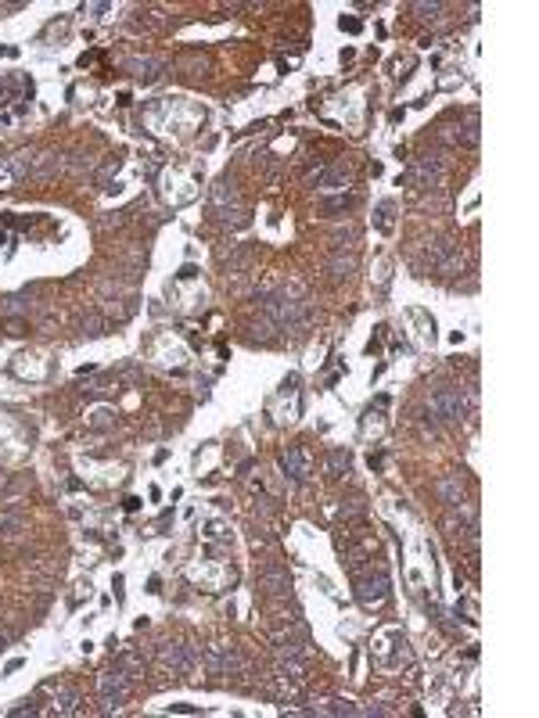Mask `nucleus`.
Wrapping results in <instances>:
<instances>
[{
    "instance_id": "nucleus-18",
    "label": "nucleus",
    "mask_w": 539,
    "mask_h": 718,
    "mask_svg": "<svg viewBox=\"0 0 539 718\" xmlns=\"http://www.w3.org/2000/svg\"><path fill=\"white\" fill-rule=\"evenodd\" d=\"M105 327H108V324H105V317H98V313H83V317H79V331H83L86 338H101Z\"/></svg>"
},
{
    "instance_id": "nucleus-10",
    "label": "nucleus",
    "mask_w": 539,
    "mask_h": 718,
    "mask_svg": "<svg viewBox=\"0 0 539 718\" xmlns=\"http://www.w3.org/2000/svg\"><path fill=\"white\" fill-rule=\"evenodd\" d=\"M316 187H320V191H345V187H349V173L342 166L320 169V173H316Z\"/></svg>"
},
{
    "instance_id": "nucleus-20",
    "label": "nucleus",
    "mask_w": 539,
    "mask_h": 718,
    "mask_svg": "<svg viewBox=\"0 0 539 718\" xmlns=\"http://www.w3.org/2000/svg\"><path fill=\"white\" fill-rule=\"evenodd\" d=\"M392 212H396V201H382V205H377V227H382V230H392Z\"/></svg>"
},
{
    "instance_id": "nucleus-15",
    "label": "nucleus",
    "mask_w": 539,
    "mask_h": 718,
    "mask_svg": "<svg viewBox=\"0 0 539 718\" xmlns=\"http://www.w3.org/2000/svg\"><path fill=\"white\" fill-rule=\"evenodd\" d=\"M277 675H280V679H295V682H302V679H306V665H302V658H277Z\"/></svg>"
},
{
    "instance_id": "nucleus-12",
    "label": "nucleus",
    "mask_w": 539,
    "mask_h": 718,
    "mask_svg": "<svg viewBox=\"0 0 539 718\" xmlns=\"http://www.w3.org/2000/svg\"><path fill=\"white\" fill-rule=\"evenodd\" d=\"M353 270H356V259H353V255H335V259L327 262V273H331L335 284L349 280V277H353Z\"/></svg>"
},
{
    "instance_id": "nucleus-14",
    "label": "nucleus",
    "mask_w": 539,
    "mask_h": 718,
    "mask_svg": "<svg viewBox=\"0 0 539 718\" xmlns=\"http://www.w3.org/2000/svg\"><path fill=\"white\" fill-rule=\"evenodd\" d=\"M0 313H4V317H11V320H22V317H29V313H33V302H25L22 295H11V298H4V302H0Z\"/></svg>"
},
{
    "instance_id": "nucleus-6",
    "label": "nucleus",
    "mask_w": 539,
    "mask_h": 718,
    "mask_svg": "<svg viewBox=\"0 0 539 718\" xmlns=\"http://www.w3.org/2000/svg\"><path fill=\"white\" fill-rule=\"evenodd\" d=\"M431 262H435V273L439 277H457L460 270H464V252L460 248H453V244H446V241H439L435 244V252H431Z\"/></svg>"
},
{
    "instance_id": "nucleus-1",
    "label": "nucleus",
    "mask_w": 539,
    "mask_h": 718,
    "mask_svg": "<svg viewBox=\"0 0 539 718\" xmlns=\"http://www.w3.org/2000/svg\"><path fill=\"white\" fill-rule=\"evenodd\" d=\"M212 215H216V223H223V227H245L248 223V212H245V205H241V198H238V191H234V183H216L212 187Z\"/></svg>"
},
{
    "instance_id": "nucleus-17",
    "label": "nucleus",
    "mask_w": 539,
    "mask_h": 718,
    "mask_svg": "<svg viewBox=\"0 0 539 718\" xmlns=\"http://www.w3.org/2000/svg\"><path fill=\"white\" fill-rule=\"evenodd\" d=\"M126 69H130L137 79H155L158 76V61L155 58H130V61H126Z\"/></svg>"
},
{
    "instance_id": "nucleus-2",
    "label": "nucleus",
    "mask_w": 539,
    "mask_h": 718,
    "mask_svg": "<svg viewBox=\"0 0 539 718\" xmlns=\"http://www.w3.org/2000/svg\"><path fill=\"white\" fill-rule=\"evenodd\" d=\"M98 697H101V707L112 711V707H122L126 697H130V675L122 668H105L98 675Z\"/></svg>"
},
{
    "instance_id": "nucleus-4",
    "label": "nucleus",
    "mask_w": 539,
    "mask_h": 718,
    "mask_svg": "<svg viewBox=\"0 0 539 718\" xmlns=\"http://www.w3.org/2000/svg\"><path fill=\"white\" fill-rule=\"evenodd\" d=\"M439 176H442L439 154H424V159H417L414 166L406 169V183H410V187H417V191H428V187H435Z\"/></svg>"
},
{
    "instance_id": "nucleus-7",
    "label": "nucleus",
    "mask_w": 539,
    "mask_h": 718,
    "mask_svg": "<svg viewBox=\"0 0 539 718\" xmlns=\"http://www.w3.org/2000/svg\"><path fill=\"white\" fill-rule=\"evenodd\" d=\"M280 463H284V471H288V478L292 481H306L309 478V460H306V453L299 449V446H288L284 449V456H280Z\"/></svg>"
},
{
    "instance_id": "nucleus-5",
    "label": "nucleus",
    "mask_w": 539,
    "mask_h": 718,
    "mask_svg": "<svg viewBox=\"0 0 539 718\" xmlns=\"http://www.w3.org/2000/svg\"><path fill=\"white\" fill-rule=\"evenodd\" d=\"M356 600L363 604V607H382L385 600H389V578L377 571V575H370V578H360L356 582Z\"/></svg>"
},
{
    "instance_id": "nucleus-19",
    "label": "nucleus",
    "mask_w": 539,
    "mask_h": 718,
    "mask_svg": "<svg viewBox=\"0 0 539 718\" xmlns=\"http://www.w3.org/2000/svg\"><path fill=\"white\" fill-rule=\"evenodd\" d=\"M18 180H22V176L15 173V162H11V159L0 162V191H11V187H15Z\"/></svg>"
},
{
    "instance_id": "nucleus-22",
    "label": "nucleus",
    "mask_w": 539,
    "mask_h": 718,
    "mask_svg": "<svg viewBox=\"0 0 539 718\" xmlns=\"http://www.w3.org/2000/svg\"><path fill=\"white\" fill-rule=\"evenodd\" d=\"M414 11H417L421 18H439L446 8H442V4H414Z\"/></svg>"
},
{
    "instance_id": "nucleus-9",
    "label": "nucleus",
    "mask_w": 539,
    "mask_h": 718,
    "mask_svg": "<svg viewBox=\"0 0 539 718\" xmlns=\"http://www.w3.org/2000/svg\"><path fill=\"white\" fill-rule=\"evenodd\" d=\"M435 492H439V499H442L446 507L464 503V481H460V474H446V478H439Z\"/></svg>"
},
{
    "instance_id": "nucleus-21",
    "label": "nucleus",
    "mask_w": 539,
    "mask_h": 718,
    "mask_svg": "<svg viewBox=\"0 0 539 718\" xmlns=\"http://www.w3.org/2000/svg\"><path fill=\"white\" fill-rule=\"evenodd\" d=\"M460 140H464L467 147H474V144H479V119H474V115L467 119V126H464V133H460Z\"/></svg>"
},
{
    "instance_id": "nucleus-8",
    "label": "nucleus",
    "mask_w": 539,
    "mask_h": 718,
    "mask_svg": "<svg viewBox=\"0 0 539 718\" xmlns=\"http://www.w3.org/2000/svg\"><path fill=\"white\" fill-rule=\"evenodd\" d=\"M259 585H263L266 592H273V597H284V592L292 589V578H288V571H284V568H263V571H259Z\"/></svg>"
},
{
    "instance_id": "nucleus-23",
    "label": "nucleus",
    "mask_w": 539,
    "mask_h": 718,
    "mask_svg": "<svg viewBox=\"0 0 539 718\" xmlns=\"http://www.w3.org/2000/svg\"><path fill=\"white\" fill-rule=\"evenodd\" d=\"M342 29H349V33H360V22H356V18H342Z\"/></svg>"
},
{
    "instance_id": "nucleus-11",
    "label": "nucleus",
    "mask_w": 539,
    "mask_h": 718,
    "mask_svg": "<svg viewBox=\"0 0 539 718\" xmlns=\"http://www.w3.org/2000/svg\"><path fill=\"white\" fill-rule=\"evenodd\" d=\"M25 528H29L25 514H18V510H4V514H0V539H18Z\"/></svg>"
},
{
    "instance_id": "nucleus-3",
    "label": "nucleus",
    "mask_w": 539,
    "mask_h": 718,
    "mask_svg": "<svg viewBox=\"0 0 539 718\" xmlns=\"http://www.w3.org/2000/svg\"><path fill=\"white\" fill-rule=\"evenodd\" d=\"M431 410L442 417V420H450V424H460L471 410V402H467V392L464 388H439L431 395Z\"/></svg>"
},
{
    "instance_id": "nucleus-13",
    "label": "nucleus",
    "mask_w": 539,
    "mask_h": 718,
    "mask_svg": "<svg viewBox=\"0 0 539 718\" xmlns=\"http://www.w3.org/2000/svg\"><path fill=\"white\" fill-rule=\"evenodd\" d=\"M349 471H353V456H349L345 449L327 453V474H331V478H345Z\"/></svg>"
},
{
    "instance_id": "nucleus-16",
    "label": "nucleus",
    "mask_w": 539,
    "mask_h": 718,
    "mask_svg": "<svg viewBox=\"0 0 539 718\" xmlns=\"http://www.w3.org/2000/svg\"><path fill=\"white\" fill-rule=\"evenodd\" d=\"M54 711L58 714H79V693L76 690H58L54 693Z\"/></svg>"
}]
</instances>
